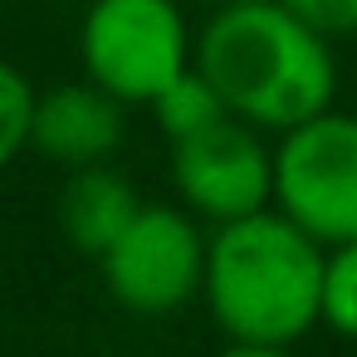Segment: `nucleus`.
<instances>
[{
  "label": "nucleus",
  "instance_id": "obj_3",
  "mask_svg": "<svg viewBox=\"0 0 357 357\" xmlns=\"http://www.w3.org/2000/svg\"><path fill=\"white\" fill-rule=\"evenodd\" d=\"M84 74L113 98L152 103L196 64V40L176 0H93L79 30Z\"/></svg>",
  "mask_w": 357,
  "mask_h": 357
},
{
  "label": "nucleus",
  "instance_id": "obj_6",
  "mask_svg": "<svg viewBox=\"0 0 357 357\" xmlns=\"http://www.w3.org/2000/svg\"><path fill=\"white\" fill-rule=\"evenodd\" d=\"M172 186L186 211L220 225L274 206V152L255 123L230 113L172 142Z\"/></svg>",
  "mask_w": 357,
  "mask_h": 357
},
{
  "label": "nucleus",
  "instance_id": "obj_8",
  "mask_svg": "<svg viewBox=\"0 0 357 357\" xmlns=\"http://www.w3.org/2000/svg\"><path fill=\"white\" fill-rule=\"evenodd\" d=\"M137 211H142V196L108 162L74 167L59 191V230L79 255H93V259L132 225Z\"/></svg>",
  "mask_w": 357,
  "mask_h": 357
},
{
  "label": "nucleus",
  "instance_id": "obj_10",
  "mask_svg": "<svg viewBox=\"0 0 357 357\" xmlns=\"http://www.w3.org/2000/svg\"><path fill=\"white\" fill-rule=\"evenodd\" d=\"M323 328L357 342V240L328 245L323 255Z\"/></svg>",
  "mask_w": 357,
  "mask_h": 357
},
{
  "label": "nucleus",
  "instance_id": "obj_13",
  "mask_svg": "<svg viewBox=\"0 0 357 357\" xmlns=\"http://www.w3.org/2000/svg\"><path fill=\"white\" fill-rule=\"evenodd\" d=\"M215 6H225V0H215Z\"/></svg>",
  "mask_w": 357,
  "mask_h": 357
},
{
  "label": "nucleus",
  "instance_id": "obj_1",
  "mask_svg": "<svg viewBox=\"0 0 357 357\" xmlns=\"http://www.w3.org/2000/svg\"><path fill=\"white\" fill-rule=\"evenodd\" d=\"M323 255L279 206L220 220L206 235L201 298L215 328L245 352H284L323 323Z\"/></svg>",
  "mask_w": 357,
  "mask_h": 357
},
{
  "label": "nucleus",
  "instance_id": "obj_12",
  "mask_svg": "<svg viewBox=\"0 0 357 357\" xmlns=\"http://www.w3.org/2000/svg\"><path fill=\"white\" fill-rule=\"evenodd\" d=\"M294 15H303L313 30L333 35H352L357 30V0H284Z\"/></svg>",
  "mask_w": 357,
  "mask_h": 357
},
{
  "label": "nucleus",
  "instance_id": "obj_7",
  "mask_svg": "<svg viewBox=\"0 0 357 357\" xmlns=\"http://www.w3.org/2000/svg\"><path fill=\"white\" fill-rule=\"evenodd\" d=\"M123 108L128 103L113 98L108 89H98L89 74H84V84H54L35 98L30 147L64 172L108 162L123 147V132H128Z\"/></svg>",
  "mask_w": 357,
  "mask_h": 357
},
{
  "label": "nucleus",
  "instance_id": "obj_5",
  "mask_svg": "<svg viewBox=\"0 0 357 357\" xmlns=\"http://www.w3.org/2000/svg\"><path fill=\"white\" fill-rule=\"evenodd\" d=\"M108 294L142 318L186 308L206 279V235L186 206H142L132 225L98 255Z\"/></svg>",
  "mask_w": 357,
  "mask_h": 357
},
{
  "label": "nucleus",
  "instance_id": "obj_9",
  "mask_svg": "<svg viewBox=\"0 0 357 357\" xmlns=\"http://www.w3.org/2000/svg\"><path fill=\"white\" fill-rule=\"evenodd\" d=\"M147 108L157 113V123H162V132H167L172 142H181V137H191V132H201V128L230 118V103L220 98V89H215L196 64H191L181 79H172Z\"/></svg>",
  "mask_w": 357,
  "mask_h": 357
},
{
  "label": "nucleus",
  "instance_id": "obj_4",
  "mask_svg": "<svg viewBox=\"0 0 357 357\" xmlns=\"http://www.w3.org/2000/svg\"><path fill=\"white\" fill-rule=\"evenodd\" d=\"M274 206L318 245L357 240V118L323 108L274 147Z\"/></svg>",
  "mask_w": 357,
  "mask_h": 357
},
{
  "label": "nucleus",
  "instance_id": "obj_11",
  "mask_svg": "<svg viewBox=\"0 0 357 357\" xmlns=\"http://www.w3.org/2000/svg\"><path fill=\"white\" fill-rule=\"evenodd\" d=\"M35 84L0 59V172H6L25 147H30V123H35Z\"/></svg>",
  "mask_w": 357,
  "mask_h": 357
},
{
  "label": "nucleus",
  "instance_id": "obj_2",
  "mask_svg": "<svg viewBox=\"0 0 357 357\" xmlns=\"http://www.w3.org/2000/svg\"><path fill=\"white\" fill-rule=\"evenodd\" d=\"M196 69L220 89L235 118L259 132H289L294 123L333 108L337 59L328 35L294 15L284 0H225L196 35Z\"/></svg>",
  "mask_w": 357,
  "mask_h": 357
}]
</instances>
